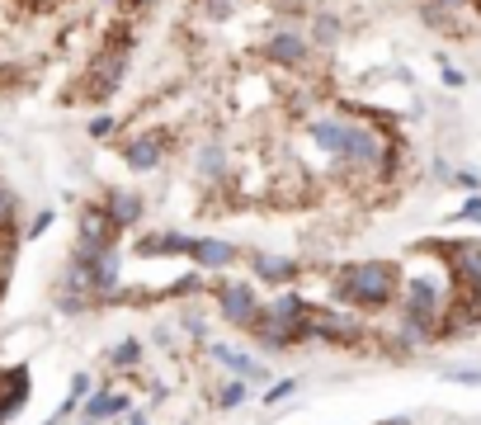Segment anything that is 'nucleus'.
I'll list each match as a JSON object with an SVG mask.
<instances>
[{"mask_svg": "<svg viewBox=\"0 0 481 425\" xmlns=\"http://www.w3.org/2000/svg\"><path fill=\"white\" fill-rule=\"evenodd\" d=\"M241 402H246V378H226V383L217 388V407L232 411V407H241Z\"/></svg>", "mask_w": 481, "mask_h": 425, "instance_id": "16", "label": "nucleus"}, {"mask_svg": "<svg viewBox=\"0 0 481 425\" xmlns=\"http://www.w3.org/2000/svg\"><path fill=\"white\" fill-rule=\"evenodd\" d=\"M189 255H193L204 270H226V265L236 260V246H232V241H217V237H193Z\"/></svg>", "mask_w": 481, "mask_h": 425, "instance_id": "9", "label": "nucleus"}, {"mask_svg": "<svg viewBox=\"0 0 481 425\" xmlns=\"http://www.w3.org/2000/svg\"><path fill=\"white\" fill-rule=\"evenodd\" d=\"M217 307H222V322L246 326L255 317V307H260V293L250 283H226V289H217Z\"/></svg>", "mask_w": 481, "mask_h": 425, "instance_id": "4", "label": "nucleus"}, {"mask_svg": "<svg viewBox=\"0 0 481 425\" xmlns=\"http://www.w3.org/2000/svg\"><path fill=\"white\" fill-rule=\"evenodd\" d=\"M119 133V119H113V113H95L90 119V137H113Z\"/></svg>", "mask_w": 481, "mask_h": 425, "instance_id": "19", "label": "nucleus"}, {"mask_svg": "<svg viewBox=\"0 0 481 425\" xmlns=\"http://www.w3.org/2000/svg\"><path fill=\"white\" fill-rule=\"evenodd\" d=\"M402 289V270L392 260H354L335 270V293L350 307H387Z\"/></svg>", "mask_w": 481, "mask_h": 425, "instance_id": "1", "label": "nucleus"}, {"mask_svg": "<svg viewBox=\"0 0 481 425\" xmlns=\"http://www.w3.org/2000/svg\"><path fill=\"white\" fill-rule=\"evenodd\" d=\"M453 185H463V189H481V175H472V170H458V175H453Z\"/></svg>", "mask_w": 481, "mask_h": 425, "instance_id": "25", "label": "nucleus"}, {"mask_svg": "<svg viewBox=\"0 0 481 425\" xmlns=\"http://www.w3.org/2000/svg\"><path fill=\"white\" fill-rule=\"evenodd\" d=\"M255 274L265 283H288L298 279V260H288V255H255Z\"/></svg>", "mask_w": 481, "mask_h": 425, "instance_id": "12", "label": "nucleus"}, {"mask_svg": "<svg viewBox=\"0 0 481 425\" xmlns=\"http://www.w3.org/2000/svg\"><path fill=\"white\" fill-rule=\"evenodd\" d=\"M85 392H90V378L76 374V378H71V397H85Z\"/></svg>", "mask_w": 481, "mask_h": 425, "instance_id": "27", "label": "nucleus"}, {"mask_svg": "<svg viewBox=\"0 0 481 425\" xmlns=\"http://www.w3.org/2000/svg\"><path fill=\"white\" fill-rule=\"evenodd\" d=\"M128 397L123 392H90V402H85V416L90 420H109V416H123Z\"/></svg>", "mask_w": 481, "mask_h": 425, "instance_id": "13", "label": "nucleus"}, {"mask_svg": "<svg viewBox=\"0 0 481 425\" xmlns=\"http://www.w3.org/2000/svg\"><path fill=\"white\" fill-rule=\"evenodd\" d=\"M80 425H99V420H90V416H85V420H80Z\"/></svg>", "mask_w": 481, "mask_h": 425, "instance_id": "32", "label": "nucleus"}, {"mask_svg": "<svg viewBox=\"0 0 481 425\" xmlns=\"http://www.w3.org/2000/svg\"><path fill=\"white\" fill-rule=\"evenodd\" d=\"M104 213L119 222V227H132V222L141 218V198H137L132 189H109V194H104Z\"/></svg>", "mask_w": 481, "mask_h": 425, "instance_id": "11", "label": "nucleus"}, {"mask_svg": "<svg viewBox=\"0 0 481 425\" xmlns=\"http://www.w3.org/2000/svg\"><path fill=\"white\" fill-rule=\"evenodd\" d=\"M213 359H217L222 368H232V374H236V378H246V383H265V368L255 364L250 355L232 350V345H213Z\"/></svg>", "mask_w": 481, "mask_h": 425, "instance_id": "10", "label": "nucleus"}, {"mask_svg": "<svg viewBox=\"0 0 481 425\" xmlns=\"http://www.w3.org/2000/svg\"><path fill=\"white\" fill-rule=\"evenodd\" d=\"M15 213H19V198L10 194V185L0 180V232H5V227L15 222Z\"/></svg>", "mask_w": 481, "mask_h": 425, "instance_id": "17", "label": "nucleus"}, {"mask_svg": "<svg viewBox=\"0 0 481 425\" xmlns=\"http://www.w3.org/2000/svg\"><path fill=\"white\" fill-rule=\"evenodd\" d=\"M47 227H52V213H38L34 222L24 227V237H28V241H38V237H47Z\"/></svg>", "mask_w": 481, "mask_h": 425, "instance_id": "21", "label": "nucleus"}, {"mask_svg": "<svg viewBox=\"0 0 481 425\" xmlns=\"http://www.w3.org/2000/svg\"><path fill=\"white\" fill-rule=\"evenodd\" d=\"M350 123L354 119H345V113H326V119H311V142L326 152V156H340L345 152V142H350Z\"/></svg>", "mask_w": 481, "mask_h": 425, "instance_id": "6", "label": "nucleus"}, {"mask_svg": "<svg viewBox=\"0 0 481 425\" xmlns=\"http://www.w3.org/2000/svg\"><path fill=\"white\" fill-rule=\"evenodd\" d=\"M128 425H147V416H132V420H128Z\"/></svg>", "mask_w": 481, "mask_h": 425, "instance_id": "30", "label": "nucleus"}, {"mask_svg": "<svg viewBox=\"0 0 481 425\" xmlns=\"http://www.w3.org/2000/svg\"><path fill=\"white\" fill-rule=\"evenodd\" d=\"M24 402H28V368H5L0 374V425L19 416Z\"/></svg>", "mask_w": 481, "mask_h": 425, "instance_id": "7", "label": "nucleus"}, {"mask_svg": "<svg viewBox=\"0 0 481 425\" xmlns=\"http://www.w3.org/2000/svg\"><path fill=\"white\" fill-rule=\"evenodd\" d=\"M448 383H467V388H481V374H476V368H453V374H448Z\"/></svg>", "mask_w": 481, "mask_h": 425, "instance_id": "23", "label": "nucleus"}, {"mask_svg": "<svg viewBox=\"0 0 481 425\" xmlns=\"http://www.w3.org/2000/svg\"><path fill=\"white\" fill-rule=\"evenodd\" d=\"M335 38H340V19H335V15H317V19H311V34H307V43L330 48Z\"/></svg>", "mask_w": 481, "mask_h": 425, "instance_id": "15", "label": "nucleus"}, {"mask_svg": "<svg viewBox=\"0 0 481 425\" xmlns=\"http://www.w3.org/2000/svg\"><path fill=\"white\" fill-rule=\"evenodd\" d=\"M458 218H463V222H481V194H472V198H467Z\"/></svg>", "mask_w": 481, "mask_h": 425, "instance_id": "24", "label": "nucleus"}, {"mask_svg": "<svg viewBox=\"0 0 481 425\" xmlns=\"http://www.w3.org/2000/svg\"><path fill=\"white\" fill-rule=\"evenodd\" d=\"M467 76L458 71V67H444V85H448V90H458V85H463Z\"/></svg>", "mask_w": 481, "mask_h": 425, "instance_id": "26", "label": "nucleus"}, {"mask_svg": "<svg viewBox=\"0 0 481 425\" xmlns=\"http://www.w3.org/2000/svg\"><path fill=\"white\" fill-rule=\"evenodd\" d=\"M123 5H132V10H152V5H161V0H123Z\"/></svg>", "mask_w": 481, "mask_h": 425, "instance_id": "28", "label": "nucleus"}, {"mask_svg": "<svg viewBox=\"0 0 481 425\" xmlns=\"http://www.w3.org/2000/svg\"><path fill=\"white\" fill-rule=\"evenodd\" d=\"M198 283H204L198 274H189V279H175V283H170V298H189V293H198Z\"/></svg>", "mask_w": 481, "mask_h": 425, "instance_id": "20", "label": "nucleus"}, {"mask_svg": "<svg viewBox=\"0 0 481 425\" xmlns=\"http://www.w3.org/2000/svg\"><path fill=\"white\" fill-rule=\"evenodd\" d=\"M76 227H80V246H113V237H119V222L104 208H85L76 218Z\"/></svg>", "mask_w": 481, "mask_h": 425, "instance_id": "8", "label": "nucleus"}, {"mask_svg": "<svg viewBox=\"0 0 481 425\" xmlns=\"http://www.w3.org/2000/svg\"><path fill=\"white\" fill-rule=\"evenodd\" d=\"M439 5H444V10H458V5H467V0H439Z\"/></svg>", "mask_w": 481, "mask_h": 425, "instance_id": "29", "label": "nucleus"}, {"mask_svg": "<svg viewBox=\"0 0 481 425\" xmlns=\"http://www.w3.org/2000/svg\"><path fill=\"white\" fill-rule=\"evenodd\" d=\"M265 57H269L274 67H283V71H298V67H307L311 43H307V34H302V28H293V24H278L274 34L265 38Z\"/></svg>", "mask_w": 481, "mask_h": 425, "instance_id": "3", "label": "nucleus"}, {"mask_svg": "<svg viewBox=\"0 0 481 425\" xmlns=\"http://www.w3.org/2000/svg\"><path fill=\"white\" fill-rule=\"evenodd\" d=\"M141 359V345L137 340H123V345H113V355H109V364H119V368H128V364H137Z\"/></svg>", "mask_w": 481, "mask_h": 425, "instance_id": "18", "label": "nucleus"}, {"mask_svg": "<svg viewBox=\"0 0 481 425\" xmlns=\"http://www.w3.org/2000/svg\"><path fill=\"white\" fill-rule=\"evenodd\" d=\"M99 5H123V0H99Z\"/></svg>", "mask_w": 481, "mask_h": 425, "instance_id": "31", "label": "nucleus"}, {"mask_svg": "<svg viewBox=\"0 0 481 425\" xmlns=\"http://www.w3.org/2000/svg\"><path fill=\"white\" fill-rule=\"evenodd\" d=\"M119 152H123L128 170H156L161 156H165V137H161V133H137V137L123 142Z\"/></svg>", "mask_w": 481, "mask_h": 425, "instance_id": "5", "label": "nucleus"}, {"mask_svg": "<svg viewBox=\"0 0 481 425\" xmlns=\"http://www.w3.org/2000/svg\"><path fill=\"white\" fill-rule=\"evenodd\" d=\"M119 28H123V34H113L104 43V52L85 67V95H90V100H109L123 85V76H128V57H132V34H128V28L132 24H119Z\"/></svg>", "mask_w": 481, "mask_h": 425, "instance_id": "2", "label": "nucleus"}, {"mask_svg": "<svg viewBox=\"0 0 481 425\" xmlns=\"http://www.w3.org/2000/svg\"><path fill=\"white\" fill-rule=\"evenodd\" d=\"M226 170V152H222V142H204V147H198V175L204 180H217Z\"/></svg>", "mask_w": 481, "mask_h": 425, "instance_id": "14", "label": "nucleus"}, {"mask_svg": "<svg viewBox=\"0 0 481 425\" xmlns=\"http://www.w3.org/2000/svg\"><path fill=\"white\" fill-rule=\"evenodd\" d=\"M288 392H298V378H283V383H274V388L265 392V402H283Z\"/></svg>", "mask_w": 481, "mask_h": 425, "instance_id": "22", "label": "nucleus"}]
</instances>
